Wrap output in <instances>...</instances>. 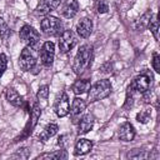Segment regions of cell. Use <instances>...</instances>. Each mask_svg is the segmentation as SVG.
I'll return each instance as SVG.
<instances>
[{"label": "cell", "instance_id": "4fadbf2b", "mask_svg": "<svg viewBox=\"0 0 160 160\" xmlns=\"http://www.w3.org/2000/svg\"><path fill=\"white\" fill-rule=\"evenodd\" d=\"M118 136L121 141H131L135 138V129L130 122H124L118 130Z\"/></svg>", "mask_w": 160, "mask_h": 160}, {"label": "cell", "instance_id": "7402d4cb", "mask_svg": "<svg viewBox=\"0 0 160 160\" xmlns=\"http://www.w3.org/2000/svg\"><path fill=\"white\" fill-rule=\"evenodd\" d=\"M148 28L150 29L155 40H159V20H158L156 15H151V18L149 20V24H148Z\"/></svg>", "mask_w": 160, "mask_h": 160}, {"label": "cell", "instance_id": "603a6c76", "mask_svg": "<svg viewBox=\"0 0 160 160\" xmlns=\"http://www.w3.org/2000/svg\"><path fill=\"white\" fill-rule=\"evenodd\" d=\"M48 98H49V86L48 85H42L39 88L38 94H36V99L39 101V104L46 105L48 102Z\"/></svg>", "mask_w": 160, "mask_h": 160}, {"label": "cell", "instance_id": "5bb4252c", "mask_svg": "<svg viewBox=\"0 0 160 160\" xmlns=\"http://www.w3.org/2000/svg\"><path fill=\"white\" fill-rule=\"evenodd\" d=\"M61 0H41L38 5V8L35 9V12L39 15H46L49 12H51L52 10H55Z\"/></svg>", "mask_w": 160, "mask_h": 160}, {"label": "cell", "instance_id": "83f0119b", "mask_svg": "<svg viewBox=\"0 0 160 160\" xmlns=\"http://www.w3.org/2000/svg\"><path fill=\"white\" fill-rule=\"evenodd\" d=\"M8 66V58L5 54H0V78L4 75Z\"/></svg>", "mask_w": 160, "mask_h": 160}, {"label": "cell", "instance_id": "f1b7e54d", "mask_svg": "<svg viewBox=\"0 0 160 160\" xmlns=\"http://www.w3.org/2000/svg\"><path fill=\"white\" fill-rule=\"evenodd\" d=\"M152 68L156 72H160V56L158 52H154L152 55Z\"/></svg>", "mask_w": 160, "mask_h": 160}, {"label": "cell", "instance_id": "ffe728a7", "mask_svg": "<svg viewBox=\"0 0 160 160\" xmlns=\"http://www.w3.org/2000/svg\"><path fill=\"white\" fill-rule=\"evenodd\" d=\"M58 130H59V126H58L55 122H50V124H48V125L45 126V129L42 130V132L39 135V139H40L41 141H46L48 139L52 138V136L58 132Z\"/></svg>", "mask_w": 160, "mask_h": 160}, {"label": "cell", "instance_id": "7c38bea8", "mask_svg": "<svg viewBox=\"0 0 160 160\" xmlns=\"http://www.w3.org/2000/svg\"><path fill=\"white\" fill-rule=\"evenodd\" d=\"M85 108H86V102L81 98H75L72 100V104H71V108H70L69 112H70V116H71L74 122H76V120L80 119V115L84 112Z\"/></svg>", "mask_w": 160, "mask_h": 160}, {"label": "cell", "instance_id": "ac0fdd59", "mask_svg": "<svg viewBox=\"0 0 160 160\" xmlns=\"http://www.w3.org/2000/svg\"><path fill=\"white\" fill-rule=\"evenodd\" d=\"M91 149H92V141H91V140H89V139H80V140H78V142L75 144L74 154H75L76 156H79V155H85V154H88Z\"/></svg>", "mask_w": 160, "mask_h": 160}, {"label": "cell", "instance_id": "e0dca14e", "mask_svg": "<svg viewBox=\"0 0 160 160\" xmlns=\"http://www.w3.org/2000/svg\"><path fill=\"white\" fill-rule=\"evenodd\" d=\"M92 126H94V118L90 114H86L81 119H79L78 132L79 134H86L92 129Z\"/></svg>", "mask_w": 160, "mask_h": 160}, {"label": "cell", "instance_id": "30bf717a", "mask_svg": "<svg viewBox=\"0 0 160 160\" xmlns=\"http://www.w3.org/2000/svg\"><path fill=\"white\" fill-rule=\"evenodd\" d=\"M30 115H31V118H30V122H29L28 126L25 128V131L22 132V135L19 136L15 141H19V140H21V139H24V138H28V136L32 132V129L36 126L38 120H39V118H40V115H41V106H40L39 104H34Z\"/></svg>", "mask_w": 160, "mask_h": 160}, {"label": "cell", "instance_id": "d6986e66", "mask_svg": "<svg viewBox=\"0 0 160 160\" xmlns=\"http://www.w3.org/2000/svg\"><path fill=\"white\" fill-rule=\"evenodd\" d=\"M90 86H91V85H90V80H88V79H78V80L72 84L71 89H72L74 94L81 95V94L88 92L89 89H90Z\"/></svg>", "mask_w": 160, "mask_h": 160}, {"label": "cell", "instance_id": "f546056e", "mask_svg": "<svg viewBox=\"0 0 160 160\" xmlns=\"http://www.w3.org/2000/svg\"><path fill=\"white\" fill-rule=\"evenodd\" d=\"M30 155V150L26 149V148H22V149H19V151L14 155V158H20V159H28Z\"/></svg>", "mask_w": 160, "mask_h": 160}, {"label": "cell", "instance_id": "44dd1931", "mask_svg": "<svg viewBox=\"0 0 160 160\" xmlns=\"http://www.w3.org/2000/svg\"><path fill=\"white\" fill-rule=\"evenodd\" d=\"M66 158H68V152L65 150H58L55 152H46L36 156V159H52V160H61Z\"/></svg>", "mask_w": 160, "mask_h": 160}, {"label": "cell", "instance_id": "2e32d148", "mask_svg": "<svg viewBox=\"0 0 160 160\" xmlns=\"http://www.w3.org/2000/svg\"><path fill=\"white\" fill-rule=\"evenodd\" d=\"M5 96H6V100L15 108H21L24 105V99L22 96L14 89V88H8L6 91H5Z\"/></svg>", "mask_w": 160, "mask_h": 160}, {"label": "cell", "instance_id": "52a82bcc", "mask_svg": "<svg viewBox=\"0 0 160 160\" xmlns=\"http://www.w3.org/2000/svg\"><path fill=\"white\" fill-rule=\"evenodd\" d=\"M76 35L74 34L72 30H64L60 36H59V41H58V45H59V49L62 54H66L69 51L72 50V48L75 46L76 44Z\"/></svg>", "mask_w": 160, "mask_h": 160}, {"label": "cell", "instance_id": "8fae6325", "mask_svg": "<svg viewBox=\"0 0 160 160\" xmlns=\"http://www.w3.org/2000/svg\"><path fill=\"white\" fill-rule=\"evenodd\" d=\"M59 11L66 19L74 18L78 14V11H79V2L76 0H65L62 2V5H61V9Z\"/></svg>", "mask_w": 160, "mask_h": 160}, {"label": "cell", "instance_id": "d4e9b609", "mask_svg": "<svg viewBox=\"0 0 160 160\" xmlns=\"http://www.w3.org/2000/svg\"><path fill=\"white\" fill-rule=\"evenodd\" d=\"M10 34H11V31H10L8 24L4 21L2 18H0V36H1V39L2 40H6L10 36Z\"/></svg>", "mask_w": 160, "mask_h": 160}, {"label": "cell", "instance_id": "7a4b0ae2", "mask_svg": "<svg viewBox=\"0 0 160 160\" xmlns=\"http://www.w3.org/2000/svg\"><path fill=\"white\" fill-rule=\"evenodd\" d=\"M111 90H112V86L109 80H106V79L98 80L94 85L90 86L89 94H88V100L90 102L102 100L111 94Z\"/></svg>", "mask_w": 160, "mask_h": 160}, {"label": "cell", "instance_id": "9c48e42d", "mask_svg": "<svg viewBox=\"0 0 160 160\" xmlns=\"http://www.w3.org/2000/svg\"><path fill=\"white\" fill-rule=\"evenodd\" d=\"M54 109H55V114L59 116V118H64L69 114L70 111V101H69V98H68V94L65 91H61L56 100H55V104H54Z\"/></svg>", "mask_w": 160, "mask_h": 160}, {"label": "cell", "instance_id": "ba28073f", "mask_svg": "<svg viewBox=\"0 0 160 160\" xmlns=\"http://www.w3.org/2000/svg\"><path fill=\"white\" fill-rule=\"evenodd\" d=\"M55 58V45L51 41H46L42 44L41 49H40V61L44 66L49 68L52 65Z\"/></svg>", "mask_w": 160, "mask_h": 160}, {"label": "cell", "instance_id": "4316f807", "mask_svg": "<svg viewBox=\"0 0 160 160\" xmlns=\"http://www.w3.org/2000/svg\"><path fill=\"white\" fill-rule=\"evenodd\" d=\"M96 10H98L99 14H104V12H106V11L109 10V5H108V2H106L105 0H99L98 4H96Z\"/></svg>", "mask_w": 160, "mask_h": 160}, {"label": "cell", "instance_id": "484cf974", "mask_svg": "<svg viewBox=\"0 0 160 160\" xmlns=\"http://www.w3.org/2000/svg\"><path fill=\"white\" fill-rule=\"evenodd\" d=\"M136 120L141 124H146L150 120V112L148 110H141L138 115H136Z\"/></svg>", "mask_w": 160, "mask_h": 160}, {"label": "cell", "instance_id": "5b68a950", "mask_svg": "<svg viewBox=\"0 0 160 160\" xmlns=\"http://www.w3.org/2000/svg\"><path fill=\"white\" fill-rule=\"evenodd\" d=\"M151 82H152V74L150 71H144L134 79V81L131 82V86L136 92L144 94L150 90Z\"/></svg>", "mask_w": 160, "mask_h": 160}, {"label": "cell", "instance_id": "6da1fadb", "mask_svg": "<svg viewBox=\"0 0 160 160\" xmlns=\"http://www.w3.org/2000/svg\"><path fill=\"white\" fill-rule=\"evenodd\" d=\"M92 55H94V49L91 45H89V44L81 45L75 55V59H74V64H72L74 72L82 74L91 65Z\"/></svg>", "mask_w": 160, "mask_h": 160}, {"label": "cell", "instance_id": "277c9868", "mask_svg": "<svg viewBox=\"0 0 160 160\" xmlns=\"http://www.w3.org/2000/svg\"><path fill=\"white\" fill-rule=\"evenodd\" d=\"M19 36H20V40L26 46H29L34 50L36 49V46L39 44V40H40L39 32L30 25H24L19 31Z\"/></svg>", "mask_w": 160, "mask_h": 160}, {"label": "cell", "instance_id": "8992f818", "mask_svg": "<svg viewBox=\"0 0 160 160\" xmlns=\"http://www.w3.org/2000/svg\"><path fill=\"white\" fill-rule=\"evenodd\" d=\"M32 50L34 49L26 46L20 52V56H19V66H20V69L22 71H30L36 65V58H35Z\"/></svg>", "mask_w": 160, "mask_h": 160}, {"label": "cell", "instance_id": "3957f363", "mask_svg": "<svg viewBox=\"0 0 160 160\" xmlns=\"http://www.w3.org/2000/svg\"><path fill=\"white\" fill-rule=\"evenodd\" d=\"M40 28L46 36H56L62 32V22L51 15H48L41 20Z\"/></svg>", "mask_w": 160, "mask_h": 160}, {"label": "cell", "instance_id": "9a60e30c", "mask_svg": "<svg viewBox=\"0 0 160 160\" xmlns=\"http://www.w3.org/2000/svg\"><path fill=\"white\" fill-rule=\"evenodd\" d=\"M92 31V21L89 18H82L78 24H76V32L79 36L86 39L90 36Z\"/></svg>", "mask_w": 160, "mask_h": 160}, {"label": "cell", "instance_id": "cb8c5ba5", "mask_svg": "<svg viewBox=\"0 0 160 160\" xmlns=\"http://www.w3.org/2000/svg\"><path fill=\"white\" fill-rule=\"evenodd\" d=\"M150 18H151V11L145 12V14H144L139 20H136V22L134 24V28H135L136 30H142L145 26H148Z\"/></svg>", "mask_w": 160, "mask_h": 160}]
</instances>
